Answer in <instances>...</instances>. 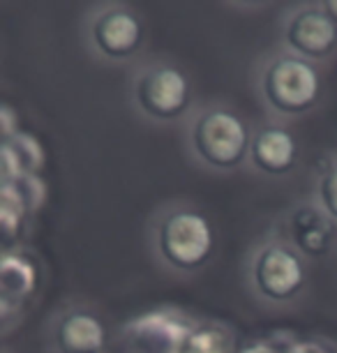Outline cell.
I'll return each instance as SVG.
<instances>
[{
    "instance_id": "obj_1",
    "label": "cell",
    "mask_w": 337,
    "mask_h": 353,
    "mask_svg": "<svg viewBox=\"0 0 337 353\" xmlns=\"http://www.w3.org/2000/svg\"><path fill=\"white\" fill-rule=\"evenodd\" d=\"M160 254L178 270H196L208 261L215 248L213 226L201 212L176 210L157 231Z\"/></svg>"
},
{
    "instance_id": "obj_2",
    "label": "cell",
    "mask_w": 337,
    "mask_h": 353,
    "mask_svg": "<svg viewBox=\"0 0 337 353\" xmlns=\"http://www.w3.org/2000/svg\"><path fill=\"white\" fill-rule=\"evenodd\" d=\"M192 143L196 155L215 169H234L252 145L245 123L227 109H210L196 118Z\"/></svg>"
},
{
    "instance_id": "obj_3",
    "label": "cell",
    "mask_w": 337,
    "mask_h": 353,
    "mask_svg": "<svg viewBox=\"0 0 337 353\" xmlns=\"http://www.w3.org/2000/svg\"><path fill=\"white\" fill-rule=\"evenodd\" d=\"M263 92L277 111L303 113L319 97V77L307 61L284 56L266 70Z\"/></svg>"
},
{
    "instance_id": "obj_4",
    "label": "cell",
    "mask_w": 337,
    "mask_h": 353,
    "mask_svg": "<svg viewBox=\"0 0 337 353\" xmlns=\"http://www.w3.org/2000/svg\"><path fill=\"white\" fill-rule=\"evenodd\" d=\"M136 102L157 121H174L190 104V83L176 68H153L139 77Z\"/></svg>"
},
{
    "instance_id": "obj_5",
    "label": "cell",
    "mask_w": 337,
    "mask_h": 353,
    "mask_svg": "<svg viewBox=\"0 0 337 353\" xmlns=\"http://www.w3.org/2000/svg\"><path fill=\"white\" fill-rule=\"evenodd\" d=\"M305 270L292 250L273 245L266 248L254 261V284L268 301L284 303L303 289Z\"/></svg>"
},
{
    "instance_id": "obj_6",
    "label": "cell",
    "mask_w": 337,
    "mask_h": 353,
    "mask_svg": "<svg viewBox=\"0 0 337 353\" xmlns=\"http://www.w3.org/2000/svg\"><path fill=\"white\" fill-rule=\"evenodd\" d=\"M287 42L305 58H326L337 44V23L328 12H298L287 26Z\"/></svg>"
},
{
    "instance_id": "obj_7",
    "label": "cell",
    "mask_w": 337,
    "mask_h": 353,
    "mask_svg": "<svg viewBox=\"0 0 337 353\" xmlns=\"http://www.w3.org/2000/svg\"><path fill=\"white\" fill-rule=\"evenodd\" d=\"M95 46L109 58H130L143 42V26L127 10H109L92 23Z\"/></svg>"
},
{
    "instance_id": "obj_8",
    "label": "cell",
    "mask_w": 337,
    "mask_h": 353,
    "mask_svg": "<svg viewBox=\"0 0 337 353\" xmlns=\"http://www.w3.org/2000/svg\"><path fill=\"white\" fill-rule=\"evenodd\" d=\"M56 342L63 353H102L107 335L100 319L88 312H70L58 325Z\"/></svg>"
},
{
    "instance_id": "obj_9",
    "label": "cell",
    "mask_w": 337,
    "mask_h": 353,
    "mask_svg": "<svg viewBox=\"0 0 337 353\" xmlns=\"http://www.w3.org/2000/svg\"><path fill=\"white\" fill-rule=\"evenodd\" d=\"M249 152H252L256 169L280 176L292 169L296 162V141L287 130L266 128L254 137Z\"/></svg>"
},
{
    "instance_id": "obj_10",
    "label": "cell",
    "mask_w": 337,
    "mask_h": 353,
    "mask_svg": "<svg viewBox=\"0 0 337 353\" xmlns=\"http://www.w3.org/2000/svg\"><path fill=\"white\" fill-rule=\"evenodd\" d=\"M292 231H294V238H296V243H298V248L312 256L321 254V252L328 248L330 236H333L328 219L314 208H303L296 212Z\"/></svg>"
},
{
    "instance_id": "obj_11",
    "label": "cell",
    "mask_w": 337,
    "mask_h": 353,
    "mask_svg": "<svg viewBox=\"0 0 337 353\" xmlns=\"http://www.w3.org/2000/svg\"><path fill=\"white\" fill-rule=\"evenodd\" d=\"M321 201L328 215H333L337 219V166L323 178L321 183Z\"/></svg>"
},
{
    "instance_id": "obj_12",
    "label": "cell",
    "mask_w": 337,
    "mask_h": 353,
    "mask_svg": "<svg viewBox=\"0 0 337 353\" xmlns=\"http://www.w3.org/2000/svg\"><path fill=\"white\" fill-rule=\"evenodd\" d=\"M326 10H328V14L333 17V21H337V3H328Z\"/></svg>"
}]
</instances>
